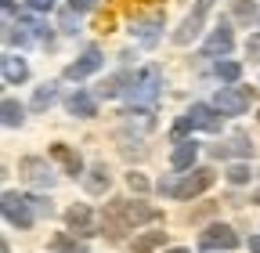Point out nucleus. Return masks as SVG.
Returning <instances> with one entry per match:
<instances>
[{
  "mask_svg": "<svg viewBox=\"0 0 260 253\" xmlns=\"http://www.w3.org/2000/svg\"><path fill=\"white\" fill-rule=\"evenodd\" d=\"M145 220H159V210H152V206H145V203H130V199H116L109 210H105V217H102V225H105V232L109 235H123V232H130V228H138V225H145Z\"/></svg>",
  "mask_w": 260,
  "mask_h": 253,
  "instance_id": "1",
  "label": "nucleus"
},
{
  "mask_svg": "<svg viewBox=\"0 0 260 253\" xmlns=\"http://www.w3.org/2000/svg\"><path fill=\"white\" fill-rule=\"evenodd\" d=\"M210 184H213V170L199 167V170L184 174L181 181H177V177H162V181H159V192H162V196H174V199H191V196H203Z\"/></svg>",
  "mask_w": 260,
  "mask_h": 253,
  "instance_id": "2",
  "label": "nucleus"
},
{
  "mask_svg": "<svg viewBox=\"0 0 260 253\" xmlns=\"http://www.w3.org/2000/svg\"><path fill=\"white\" fill-rule=\"evenodd\" d=\"M37 213H51V203L29 199V196H18V192H4V217L15 228H32Z\"/></svg>",
  "mask_w": 260,
  "mask_h": 253,
  "instance_id": "3",
  "label": "nucleus"
},
{
  "mask_svg": "<svg viewBox=\"0 0 260 253\" xmlns=\"http://www.w3.org/2000/svg\"><path fill=\"white\" fill-rule=\"evenodd\" d=\"M126 98H130V105H138V109H152V105L159 102V69L148 66V69H141L138 76H130Z\"/></svg>",
  "mask_w": 260,
  "mask_h": 253,
  "instance_id": "4",
  "label": "nucleus"
},
{
  "mask_svg": "<svg viewBox=\"0 0 260 253\" xmlns=\"http://www.w3.org/2000/svg\"><path fill=\"white\" fill-rule=\"evenodd\" d=\"M188 131H220V116H217V109H210V105H191L177 123H174V134L177 138H184Z\"/></svg>",
  "mask_w": 260,
  "mask_h": 253,
  "instance_id": "5",
  "label": "nucleus"
},
{
  "mask_svg": "<svg viewBox=\"0 0 260 253\" xmlns=\"http://www.w3.org/2000/svg\"><path fill=\"white\" fill-rule=\"evenodd\" d=\"M253 98H256V94H253L249 87H220L217 98H213V109L224 112V116H242Z\"/></svg>",
  "mask_w": 260,
  "mask_h": 253,
  "instance_id": "6",
  "label": "nucleus"
},
{
  "mask_svg": "<svg viewBox=\"0 0 260 253\" xmlns=\"http://www.w3.org/2000/svg\"><path fill=\"white\" fill-rule=\"evenodd\" d=\"M210 8H213V0H195V8H191V15L181 22V29L174 33V44H191L195 37L203 33V22H206V15H210Z\"/></svg>",
  "mask_w": 260,
  "mask_h": 253,
  "instance_id": "7",
  "label": "nucleus"
},
{
  "mask_svg": "<svg viewBox=\"0 0 260 253\" xmlns=\"http://www.w3.org/2000/svg\"><path fill=\"white\" fill-rule=\"evenodd\" d=\"M18 170L25 174V181H29L32 188H51V184H54V174H51V167H47L44 160H37V155H25V160L18 163Z\"/></svg>",
  "mask_w": 260,
  "mask_h": 253,
  "instance_id": "8",
  "label": "nucleus"
},
{
  "mask_svg": "<svg viewBox=\"0 0 260 253\" xmlns=\"http://www.w3.org/2000/svg\"><path fill=\"white\" fill-rule=\"evenodd\" d=\"M98 69H102V51L90 47L83 58H76L73 66H65V80H87V76L98 73Z\"/></svg>",
  "mask_w": 260,
  "mask_h": 253,
  "instance_id": "9",
  "label": "nucleus"
},
{
  "mask_svg": "<svg viewBox=\"0 0 260 253\" xmlns=\"http://www.w3.org/2000/svg\"><path fill=\"white\" fill-rule=\"evenodd\" d=\"M203 246L206 249H235L239 246V235L228 228V225H210L203 232Z\"/></svg>",
  "mask_w": 260,
  "mask_h": 253,
  "instance_id": "10",
  "label": "nucleus"
},
{
  "mask_svg": "<svg viewBox=\"0 0 260 253\" xmlns=\"http://www.w3.org/2000/svg\"><path fill=\"white\" fill-rule=\"evenodd\" d=\"M232 44H235L232 29H228V22H220L213 33H210V40H206V47H203V51H206L210 58H217V54H228V51H232Z\"/></svg>",
  "mask_w": 260,
  "mask_h": 253,
  "instance_id": "11",
  "label": "nucleus"
},
{
  "mask_svg": "<svg viewBox=\"0 0 260 253\" xmlns=\"http://www.w3.org/2000/svg\"><path fill=\"white\" fill-rule=\"evenodd\" d=\"M195 155H199V145H195V141H177L174 145V155H170V167L174 170H191Z\"/></svg>",
  "mask_w": 260,
  "mask_h": 253,
  "instance_id": "12",
  "label": "nucleus"
},
{
  "mask_svg": "<svg viewBox=\"0 0 260 253\" xmlns=\"http://www.w3.org/2000/svg\"><path fill=\"white\" fill-rule=\"evenodd\" d=\"M109 184H112V174H109V167H105V163L90 167V174L83 177V188H87L90 196H102V192H105Z\"/></svg>",
  "mask_w": 260,
  "mask_h": 253,
  "instance_id": "13",
  "label": "nucleus"
},
{
  "mask_svg": "<svg viewBox=\"0 0 260 253\" xmlns=\"http://www.w3.org/2000/svg\"><path fill=\"white\" fill-rule=\"evenodd\" d=\"M65 220H69V228H73V232H80V235H94V225H90V210H87L83 203L69 206Z\"/></svg>",
  "mask_w": 260,
  "mask_h": 253,
  "instance_id": "14",
  "label": "nucleus"
},
{
  "mask_svg": "<svg viewBox=\"0 0 260 253\" xmlns=\"http://www.w3.org/2000/svg\"><path fill=\"white\" fill-rule=\"evenodd\" d=\"M51 155H54V160L65 167V170H69L73 177L83 170V160H80V152H73V148H65V145H51Z\"/></svg>",
  "mask_w": 260,
  "mask_h": 253,
  "instance_id": "15",
  "label": "nucleus"
},
{
  "mask_svg": "<svg viewBox=\"0 0 260 253\" xmlns=\"http://www.w3.org/2000/svg\"><path fill=\"white\" fill-rule=\"evenodd\" d=\"M253 152V145L246 141V134H235L228 145H213V155L217 160H224V155H249Z\"/></svg>",
  "mask_w": 260,
  "mask_h": 253,
  "instance_id": "16",
  "label": "nucleus"
},
{
  "mask_svg": "<svg viewBox=\"0 0 260 253\" xmlns=\"http://www.w3.org/2000/svg\"><path fill=\"white\" fill-rule=\"evenodd\" d=\"M69 112H73V116H80V119H87V116H94V112H98V102L90 98V94L76 90L73 98H69Z\"/></svg>",
  "mask_w": 260,
  "mask_h": 253,
  "instance_id": "17",
  "label": "nucleus"
},
{
  "mask_svg": "<svg viewBox=\"0 0 260 253\" xmlns=\"http://www.w3.org/2000/svg\"><path fill=\"white\" fill-rule=\"evenodd\" d=\"M25 76H29V69H25L22 58H4V80L8 83H22Z\"/></svg>",
  "mask_w": 260,
  "mask_h": 253,
  "instance_id": "18",
  "label": "nucleus"
},
{
  "mask_svg": "<svg viewBox=\"0 0 260 253\" xmlns=\"http://www.w3.org/2000/svg\"><path fill=\"white\" fill-rule=\"evenodd\" d=\"M54 98H58V87H54V83H44L37 94H32V109H37V112H44L47 105H54Z\"/></svg>",
  "mask_w": 260,
  "mask_h": 253,
  "instance_id": "19",
  "label": "nucleus"
},
{
  "mask_svg": "<svg viewBox=\"0 0 260 253\" xmlns=\"http://www.w3.org/2000/svg\"><path fill=\"white\" fill-rule=\"evenodd\" d=\"M0 112H4V126H22V119H25V109L18 102H11V98L0 105Z\"/></svg>",
  "mask_w": 260,
  "mask_h": 253,
  "instance_id": "20",
  "label": "nucleus"
},
{
  "mask_svg": "<svg viewBox=\"0 0 260 253\" xmlns=\"http://www.w3.org/2000/svg\"><path fill=\"white\" fill-rule=\"evenodd\" d=\"M232 11H235V18H239L242 25H256V8H253V0H235Z\"/></svg>",
  "mask_w": 260,
  "mask_h": 253,
  "instance_id": "21",
  "label": "nucleus"
},
{
  "mask_svg": "<svg viewBox=\"0 0 260 253\" xmlns=\"http://www.w3.org/2000/svg\"><path fill=\"white\" fill-rule=\"evenodd\" d=\"M159 25H162V15H152L148 22H141V25H138V37H141V44H155V40H159V33H155Z\"/></svg>",
  "mask_w": 260,
  "mask_h": 253,
  "instance_id": "22",
  "label": "nucleus"
},
{
  "mask_svg": "<svg viewBox=\"0 0 260 253\" xmlns=\"http://www.w3.org/2000/svg\"><path fill=\"white\" fill-rule=\"evenodd\" d=\"M162 239H167V232H148V235H141V239H134V253H152Z\"/></svg>",
  "mask_w": 260,
  "mask_h": 253,
  "instance_id": "23",
  "label": "nucleus"
},
{
  "mask_svg": "<svg viewBox=\"0 0 260 253\" xmlns=\"http://www.w3.org/2000/svg\"><path fill=\"white\" fill-rule=\"evenodd\" d=\"M217 76H220L224 83H235V80L242 76V66H239V61H217Z\"/></svg>",
  "mask_w": 260,
  "mask_h": 253,
  "instance_id": "24",
  "label": "nucleus"
},
{
  "mask_svg": "<svg viewBox=\"0 0 260 253\" xmlns=\"http://www.w3.org/2000/svg\"><path fill=\"white\" fill-rule=\"evenodd\" d=\"M119 83H123V76H109L102 87H98V94H102V98H112V94H119V90H123Z\"/></svg>",
  "mask_w": 260,
  "mask_h": 253,
  "instance_id": "25",
  "label": "nucleus"
},
{
  "mask_svg": "<svg viewBox=\"0 0 260 253\" xmlns=\"http://www.w3.org/2000/svg\"><path fill=\"white\" fill-rule=\"evenodd\" d=\"M228 181H232V184H242V181H249V167H246V163H235L232 170H228Z\"/></svg>",
  "mask_w": 260,
  "mask_h": 253,
  "instance_id": "26",
  "label": "nucleus"
},
{
  "mask_svg": "<svg viewBox=\"0 0 260 253\" xmlns=\"http://www.w3.org/2000/svg\"><path fill=\"white\" fill-rule=\"evenodd\" d=\"M61 29H65V33H76V29H80V25H76V11H73V8L61 15Z\"/></svg>",
  "mask_w": 260,
  "mask_h": 253,
  "instance_id": "27",
  "label": "nucleus"
},
{
  "mask_svg": "<svg viewBox=\"0 0 260 253\" xmlns=\"http://www.w3.org/2000/svg\"><path fill=\"white\" fill-rule=\"evenodd\" d=\"M126 184L134 188V192H148V181H145L141 174H126Z\"/></svg>",
  "mask_w": 260,
  "mask_h": 253,
  "instance_id": "28",
  "label": "nucleus"
},
{
  "mask_svg": "<svg viewBox=\"0 0 260 253\" xmlns=\"http://www.w3.org/2000/svg\"><path fill=\"white\" fill-rule=\"evenodd\" d=\"M29 8H32V11H51L54 0H29Z\"/></svg>",
  "mask_w": 260,
  "mask_h": 253,
  "instance_id": "29",
  "label": "nucleus"
},
{
  "mask_svg": "<svg viewBox=\"0 0 260 253\" xmlns=\"http://www.w3.org/2000/svg\"><path fill=\"white\" fill-rule=\"evenodd\" d=\"M246 54L260 58V37H249V44H246Z\"/></svg>",
  "mask_w": 260,
  "mask_h": 253,
  "instance_id": "30",
  "label": "nucleus"
},
{
  "mask_svg": "<svg viewBox=\"0 0 260 253\" xmlns=\"http://www.w3.org/2000/svg\"><path fill=\"white\" fill-rule=\"evenodd\" d=\"M94 4H98V0H73V4H69V8H73V11H90Z\"/></svg>",
  "mask_w": 260,
  "mask_h": 253,
  "instance_id": "31",
  "label": "nucleus"
},
{
  "mask_svg": "<svg viewBox=\"0 0 260 253\" xmlns=\"http://www.w3.org/2000/svg\"><path fill=\"white\" fill-rule=\"evenodd\" d=\"M249 249H253V253H260V235H253V239H249Z\"/></svg>",
  "mask_w": 260,
  "mask_h": 253,
  "instance_id": "32",
  "label": "nucleus"
},
{
  "mask_svg": "<svg viewBox=\"0 0 260 253\" xmlns=\"http://www.w3.org/2000/svg\"><path fill=\"white\" fill-rule=\"evenodd\" d=\"M167 253H188V249H167Z\"/></svg>",
  "mask_w": 260,
  "mask_h": 253,
  "instance_id": "33",
  "label": "nucleus"
},
{
  "mask_svg": "<svg viewBox=\"0 0 260 253\" xmlns=\"http://www.w3.org/2000/svg\"><path fill=\"white\" fill-rule=\"evenodd\" d=\"M253 203H260V192H256V196H253Z\"/></svg>",
  "mask_w": 260,
  "mask_h": 253,
  "instance_id": "34",
  "label": "nucleus"
}]
</instances>
